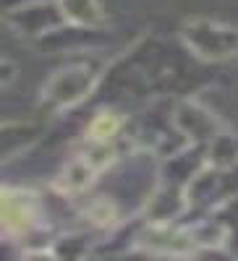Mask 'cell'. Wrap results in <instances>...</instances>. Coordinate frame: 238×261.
Listing matches in <instances>:
<instances>
[{"label": "cell", "mask_w": 238, "mask_h": 261, "mask_svg": "<svg viewBox=\"0 0 238 261\" xmlns=\"http://www.w3.org/2000/svg\"><path fill=\"white\" fill-rule=\"evenodd\" d=\"M115 128H118V118H113V115H100V118L92 123L89 134H92V139H110V136L115 134Z\"/></svg>", "instance_id": "obj_1"}]
</instances>
